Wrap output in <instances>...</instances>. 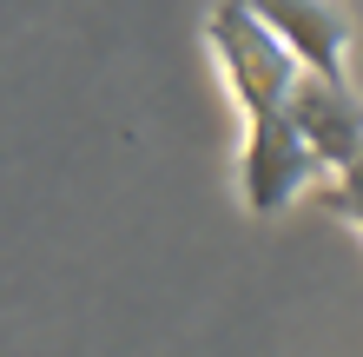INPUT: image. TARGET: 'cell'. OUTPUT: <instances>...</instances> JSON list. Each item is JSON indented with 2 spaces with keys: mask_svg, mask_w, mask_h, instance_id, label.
<instances>
[{
  "mask_svg": "<svg viewBox=\"0 0 363 357\" xmlns=\"http://www.w3.org/2000/svg\"><path fill=\"white\" fill-rule=\"evenodd\" d=\"M205 47L218 60V73L231 79V93H238L245 106V153H238V192L258 219L284 212L291 199H304L317 179H330L317 153L304 145L291 119V93L304 67H297V53L277 40L258 13L245 7V0H218V7L205 13Z\"/></svg>",
  "mask_w": 363,
  "mask_h": 357,
  "instance_id": "cell-1",
  "label": "cell"
},
{
  "mask_svg": "<svg viewBox=\"0 0 363 357\" xmlns=\"http://www.w3.org/2000/svg\"><path fill=\"white\" fill-rule=\"evenodd\" d=\"M264 27L297 53L304 73H330V79H350V40H357V20L344 0H245Z\"/></svg>",
  "mask_w": 363,
  "mask_h": 357,
  "instance_id": "cell-2",
  "label": "cell"
},
{
  "mask_svg": "<svg viewBox=\"0 0 363 357\" xmlns=\"http://www.w3.org/2000/svg\"><path fill=\"white\" fill-rule=\"evenodd\" d=\"M291 119L304 145L317 153L324 172H344V165L363 153V93L350 79H330V73H304L291 93Z\"/></svg>",
  "mask_w": 363,
  "mask_h": 357,
  "instance_id": "cell-3",
  "label": "cell"
},
{
  "mask_svg": "<svg viewBox=\"0 0 363 357\" xmlns=\"http://www.w3.org/2000/svg\"><path fill=\"white\" fill-rule=\"evenodd\" d=\"M330 205H337V212H344L357 232H363V153L344 165V172H330Z\"/></svg>",
  "mask_w": 363,
  "mask_h": 357,
  "instance_id": "cell-4",
  "label": "cell"
}]
</instances>
